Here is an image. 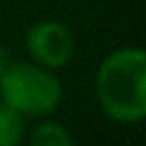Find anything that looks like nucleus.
<instances>
[{
	"mask_svg": "<svg viewBox=\"0 0 146 146\" xmlns=\"http://www.w3.org/2000/svg\"><path fill=\"white\" fill-rule=\"evenodd\" d=\"M96 94L103 112L119 123L146 116V52L137 46L110 52L96 73Z\"/></svg>",
	"mask_w": 146,
	"mask_h": 146,
	"instance_id": "f257e3e1",
	"label": "nucleus"
},
{
	"mask_svg": "<svg viewBox=\"0 0 146 146\" xmlns=\"http://www.w3.org/2000/svg\"><path fill=\"white\" fill-rule=\"evenodd\" d=\"M2 103L23 116H46L62 103V84L39 64H9L0 75Z\"/></svg>",
	"mask_w": 146,
	"mask_h": 146,
	"instance_id": "f03ea898",
	"label": "nucleus"
},
{
	"mask_svg": "<svg viewBox=\"0 0 146 146\" xmlns=\"http://www.w3.org/2000/svg\"><path fill=\"white\" fill-rule=\"evenodd\" d=\"M25 48L34 64L43 68H62L73 59V32L57 21H39L25 34Z\"/></svg>",
	"mask_w": 146,
	"mask_h": 146,
	"instance_id": "7ed1b4c3",
	"label": "nucleus"
},
{
	"mask_svg": "<svg viewBox=\"0 0 146 146\" xmlns=\"http://www.w3.org/2000/svg\"><path fill=\"white\" fill-rule=\"evenodd\" d=\"M23 128H25L23 114L0 103V146H18L23 139Z\"/></svg>",
	"mask_w": 146,
	"mask_h": 146,
	"instance_id": "20e7f679",
	"label": "nucleus"
},
{
	"mask_svg": "<svg viewBox=\"0 0 146 146\" xmlns=\"http://www.w3.org/2000/svg\"><path fill=\"white\" fill-rule=\"evenodd\" d=\"M30 146H75L68 130L55 121H46L34 128L30 137Z\"/></svg>",
	"mask_w": 146,
	"mask_h": 146,
	"instance_id": "39448f33",
	"label": "nucleus"
},
{
	"mask_svg": "<svg viewBox=\"0 0 146 146\" xmlns=\"http://www.w3.org/2000/svg\"><path fill=\"white\" fill-rule=\"evenodd\" d=\"M11 64V59H9V50L5 48V46H0V75L5 73V68Z\"/></svg>",
	"mask_w": 146,
	"mask_h": 146,
	"instance_id": "423d86ee",
	"label": "nucleus"
}]
</instances>
